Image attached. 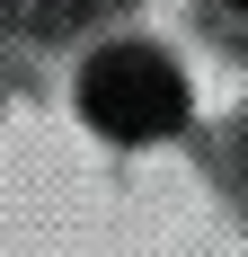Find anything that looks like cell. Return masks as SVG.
<instances>
[{"instance_id":"obj_1","label":"cell","mask_w":248,"mask_h":257,"mask_svg":"<svg viewBox=\"0 0 248 257\" xmlns=\"http://www.w3.org/2000/svg\"><path fill=\"white\" fill-rule=\"evenodd\" d=\"M80 115L98 133H115V142H160V133L186 124V80L151 45H106L80 71Z\"/></svg>"}]
</instances>
